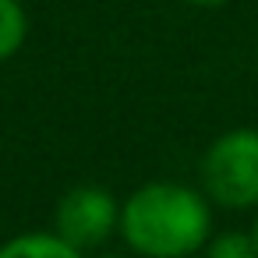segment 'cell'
<instances>
[{
	"instance_id": "cell-7",
	"label": "cell",
	"mask_w": 258,
	"mask_h": 258,
	"mask_svg": "<svg viewBox=\"0 0 258 258\" xmlns=\"http://www.w3.org/2000/svg\"><path fill=\"white\" fill-rule=\"evenodd\" d=\"M184 4H195V8H223L230 0H184Z\"/></svg>"
},
{
	"instance_id": "cell-6",
	"label": "cell",
	"mask_w": 258,
	"mask_h": 258,
	"mask_svg": "<svg viewBox=\"0 0 258 258\" xmlns=\"http://www.w3.org/2000/svg\"><path fill=\"white\" fill-rule=\"evenodd\" d=\"M205 258H258V244L251 230H223L205 240Z\"/></svg>"
},
{
	"instance_id": "cell-2",
	"label": "cell",
	"mask_w": 258,
	"mask_h": 258,
	"mask_svg": "<svg viewBox=\"0 0 258 258\" xmlns=\"http://www.w3.org/2000/svg\"><path fill=\"white\" fill-rule=\"evenodd\" d=\"M202 191L219 209H258V127L223 131L205 149Z\"/></svg>"
},
{
	"instance_id": "cell-1",
	"label": "cell",
	"mask_w": 258,
	"mask_h": 258,
	"mask_svg": "<svg viewBox=\"0 0 258 258\" xmlns=\"http://www.w3.org/2000/svg\"><path fill=\"white\" fill-rule=\"evenodd\" d=\"M117 233L138 258H195L212 237V202L202 187L149 180L120 202Z\"/></svg>"
},
{
	"instance_id": "cell-5",
	"label": "cell",
	"mask_w": 258,
	"mask_h": 258,
	"mask_svg": "<svg viewBox=\"0 0 258 258\" xmlns=\"http://www.w3.org/2000/svg\"><path fill=\"white\" fill-rule=\"evenodd\" d=\"M29 39V11L22 0H0V60H11Z\"/></svg>"
},
{
	"instance_id": "cell-8",
	"label": "cell",
	"mask_w": 258,
	"mask_h": 258,
	"mask_svg": "<svg viewBox=\"0 0 258 258\" xmlns=\"http://www.w3.org/2000/svg\"><path fill=\"white\" fill-rule=\"evenodd\" d=\"M251 233H254V244H258V212H254V223H251Z\"/></svg>"
},
{
	"instance_id": "cell-3",
	"label": "cell",
	"mask_w": 258,
	"mask_h": 258,
	"mask_svg": "<svg viewBox=\"0 0 258 258\" xmlns=\"http://www.w3.org/2000/svg\"><path fill=\"white\" fill-rule=\"evenodd\" d=\"M53 230L82 251L103 247L120 230V202L96 184H78L60 195L53 209Z\"/></svg>"
},
{
	"instance_id": "cell-4",
	"label": "cell",
	"mask_w": 258,
	"mask_h": 258,
	"mask_svg": "<svg viewBox=\"0 0 258 258\" xmlns=\"http://www.w3.org/2000/svg\"><path fill=\"white\" fill-rule=\"evenodd\" d=\"M0 258H85V251L57 230H29L0 244Z\"/></svg>"
}]
</instances>
